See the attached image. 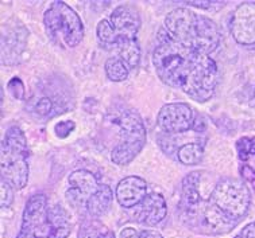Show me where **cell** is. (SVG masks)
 <instances>
[{
    "label": "cell",
    "mask_w": 255,
    "mask_h": 238,
    "mask_svg": "<svg viewBox=\"0 0 255 238\" xmlns=\"http://www.w3.org/2000/svg\"><path fill=\"white\" fill-rule=\"evenodd\" d=\"M158 46L153 53V65L159 79L176 87L196 102H207L218 85V65L209 55L200 54L173 39L165 28L158 34Z\"/></svg>",
    "instance_id": "6da1fadb"
},
{
    "label": "cell",
    "mask_w": 255,
    "mask_h": 238,
    "mask_svg": "<svg viewBox=\"0 0 255 238\" xmlns=\"http://www.w3.org/2000/svg\"><path fill=\"white\" fill-rule=\"evenodd\" d=\"M163 28L180 45L200 54L211 55L222 41L220 28L212 19L185 7L170 11Z\"/></svg>",
    "instance_id": "7a4b0ae2"
},
{
    "label": "cell",
    "mask_w": 255,
    "mask_h": 238,
    "mask_svg": "<svg viewBox=\"0 0 255 238\" xmlns=\"http://www.w3.org/2000/svg\"><path fill=\"white\" fill-rule=\"evenodd\" d=\"M1 180L15 190H22L28 182V147L22 129L14 125L5 131L1 143Z\"/></svg>",
    "instance_id": "3957f363"
},
{
    "label": "cell",
    "mask_w": 255,
    "mask_h": 238,
    "mask_svg": "<svg viewBox=\"0 0 255 238\" xmlns=\"http://www.w3.org/2000/svg\"><path fill=\"white\" fill-rule=\"evenodd\" d=\"M43 26L47 37L61 47L73 49L84 39L81 19L65 1H53L43 15Z\"/></svg>",
    "instance_id": "277c9868"
},
{
    "label": "cell",
    "mask_w": 255,
    "mask_h": 238,
    "mask_svg": "<svg viewBox=\"0 0 255 238\" xmlns=\"http://www.w3.org/2000/svg\"><path fill=\"white\" fill-rule=\"evenodd\" d=\"M208 199L230 220L239 224L250 209L251 192L242 179L227 176L215 184Z\"/></svg>",
    "instance_id": "5b68a950"
},
{
    "label": "cell",
    "mask_w": 255,
    "mask_h": 238,
    "mask_svg": "<svg viewBox=\"0 0 255 238\" xmlns=\"http://www.w3.org/2000/svg\"><path fill=\"white\" fill-rule=\"evenodd\" d=\"M122 142L114 147L111 160L118 165H127L139 155L146 144V128L142 117L135 110H127L119 120Z\"/></svg>",
    "instance_id": "8992f818"
},
{
    "label": "cell",
    "mask_w": 255,
    "mask_h": 238,
    "mask_svg": "<svg viewBox=\"0 0 255 238\" xmlns=\"http://www.w3.org/2000/svg\"><path fill=\"white\" fill-rule=\"evenodd\" d=\"M20 232L33 238H53L49 224V205L43 194H35L30 198L22 214Z\"/></svg>",
    "instance_id": "52a82bcc"
},
{
    "label": "cell",
    "mask_w": 255,
    "mask_h": 238,
    "mask_svg": "<svg viewBox=\"0 0 255 238\" xmlns=\"http://www.w3.org/2000/svg\"><path fill=\"white\" fill-rule=\"evenodd\" d=\"M157 124L167 135L185 133L196 127L195 110L185 102L165 104L158 112Z\"/></svg>",
    "instance_id": "ba28073f"
},
{
    "label": "cell",
    "mask_w": 255,
    "mask_h": 238,
    "mask_svg": "<svg viewBox=\"0 0 255 238\" xmlns=\"http://www.w3.org/2000/svg\"><path fill=\"white\" fill-rule=\"evenodd\" d=\"M28 31L16 18H9L1 28V64L16 65L20 62L26 46Z\"/></svg>",
    "instance_id": "9c48e42d"
},
{
    "label": "cell",
    "mask_w": 255,
    "mask_h": 238,
    "mask_svg": "<svg viewBox=\"0 0 255 238\" xmlns=\"http://www.w3.org/2000/svg\"><path fill=\"white\" fill-rule=\"evenodd\" d=\"M69 188L66 190L65 197L74 209H85L87 202L100 187L98 178L87 169H76L68 178Z\"/></svg>",
    "instance_id": "30bf717a"
},
{
    "label": "cell",
    "mask_w": 255,
    "mask_h": 238,
    "mask_svg": "<svg viewBox=\"0 0 255 238\" xmlns=\"http://www.w3.org/2000/svg\"><path fill=\"white\" fill-rule=\"evenodd\" d=\"M232 38L242 46H255V1H245L230 19Z\"/></svg>",
    "instance_id": "8fae6325"
},
{
    "label": "cell",
    "mask_w": 255,
    "mask_h": 238,
    "mask_svg": "<svg viewBox=\"0 0 255 238\" xmlns=\"http://www.w3.org/2000/svg\"><path fill=\"white\" fill-rule=\"evenodd\" d=\"M110 22L115 30L118 43L125 39H136L142 24L138 9L131 4L118 5L110 15Z\"/></svg>",
    "instance_id": "7c38bea8"
},
{
    "label": "cell",
    "mask_w": 255,
    "mask_h": 238,
    "mask_svg": "<svg viewBox=\"0 0 255 238\" xmlns=\"http://www.w3.org/2000/svg\"><path fill=\"white\" fill-rule=\"evenodd\" d=\"M167 205L165 198L158 192H150L132 211V218L138 224L157 226L166 218Z\"/></svg>",
    "instance_id": "4fadbf2b"
},
{
    "label": "cell",
    "mask_w": 255,
    "mask_h": 238,
    "mask_svg": "<svg viewBox=\"0 0 255 238\" xmlns=\"http://www.w3.org/2000/svg\"><path fill=\"white\" fill-rule=\"evenodd\" d=\"M118 203L125 209H135L147 197V183L143 178L131 175L122 179L115 191Z\"/></svg>",
    "instance_id": "5bb4252c"
},
{
    "label": "cell",
    "mask_w": 255,
    "mask_h": 238,
    "mask_svg": "<svg viewBox=\"0 0 255 238\" xmlns=\"http://www.w3.org/2000/svg\"><path fill=\"white\" fill-rule=\"evenodd\" d=\"M201 174L200 171H193L184 178L182 180V191H181V201H180V215L182 218H185L192 213H195L199 206L204 202V199L200 191V184H201Z\"/></svg>",
    "instance_id": "9a60e30c"
},
{
    "label": "cell",
    "mask_w": 255,
    "mask_h": 238,
    "mask_svg": "<svg viewBox=\"0 0 255 238\" xmlns=\"http://www.w3.org/2000/svg\"><path fill=\"white\" fill-rule=\"evenodd\" d=\"M114 201V192L107 184H100V187L87 202V213L92 218H100L106 214Z\"/></svg>",
    "instance_id": "2e32d148"
},
{
    "label": "cell",
    "mask_w": 255,
    "mask_h": 238,
    "mask_svg": "<svg viewBox=\"0 0 255 238\" xmlns=\"http://www.w3.org/2000/svg\"><path fill=\"white\" fill-rule=\"evenodd\" d=\"M49 224L53 238H68L72 232V220L69 213L60 203L49 207Z\"/></svg>",
    "instance_id": "e0dca14e"
},
{
    "label": "cell",
    "mask_w": 255,
    "mask_h": 238,
    "mask_svg": "<svg viewBox=\"0 0 255 238\" xmlns=\"http://www.w3.org/2000/svg\"><path fill=\"white\" fill-rule=\"evenodd\" d=\"M114 50L116 53V57H119L130 68V70L135 69L139 65L142 50H140V45L138 39H125V41H121L114 47Z\"/></svg>",
    "instance_id": "ac0fdd59"
},
{
    "label": "cell",
    "mask_w": 255,
    "mask_h": 238,
    "mask_svg": "<svg viewBox=\"0 0 255 238\" xmlns=\"http://www.w3.org/2000/svg\"><path fill=\"white\" fill-rule=\"evenodd\" d=\"M77 238H116L115 233L110 228L100 222L98 218L89 217L84 220L79 228Z\"/></svg>",
    "instance_id": "d6986e66"
},
{
    "label": "cell",
    "mask_w": 255,
    "mask_h": 238,
    "mask_svg": "<svg viewBox=\"0 0 255 238\" xmlns=\"http://www.w3.org/2000/svg\"><path fill=\"white\" fill-rule=\"evenodd\" d=\"M178 161L184 165H197L204 158V144L189 142L178 148L176 154Z\"/></svg>",
    "instance_id": "ffe728a7"
},
{
    "label": "cell",
    "mask_w": 255,
    "mask_h": 238,
    "mask_svg": "<svg viewBox=\"0 0 255 238\" xmlns=\"http://www.w3.org/2000/svg\"><path fill=\"white\" fill-rule=\"evenodd\" d=\"M104 70H106L107 78L112 82H123L128 78V74H130V68L116 55L106 61Z\"/></svg>",
    "instance_id": "44dd1931"
},
{
    "label": "cell",
    "mask_w": 255,
    "mask_h": 238,
    "mask_svg": "<svg viewBox=\"0 0 255 238\" xmlns=\"http://www.w3.org/2000/svg\"><path fill=\"white\" fill-rule=\"evenodd\" d=\"M96 35H98V42L100 46L104 49H110L114 50V47L118 43V38H116L115 30L112 27L110 19H102L98 24L96 28Z\"/></svg>",
    "instance_id": "7402d4cb"
},
{
    "label": "cell",
    "mask_w": 255,
    "mask_h": 238,
    "mask_svg": "<svg viewBox=\"0 0 255 238\" xmlns=\"http://www.w3.org/2000/svg\"><path fill=\"white\" fill-rule=\"evenodd\" d=\"M238 156L242 161H247L251 156L255 155V138L254 136H245L237 142Z\"/></svg>",
    "instance_id": "603a6c76"
},
{
    "label": "cell",
    "mask_w": 255,
    "mask_h": 238,
    "mask_svg": "<svg viewBox=\"0 0 255 238\" xmlns=\"http://www.w3.org/2000/svg\"><path fill=\"white\" fill-rule=\"evenodd\" d=\"M14 190L15 188L5 180H1V207L8 209L14 202Z\"/></svg>",
    "instance_id": "cb8c5ba5"
},
{
    "label": "cell",
    "mask_w": 255,
    "mask_h": 238,
    "mask_svg": "<svg viewBox=\"0 0 255 238\" xmlns=\"http://www.w3.org/2000/svg\"><path fill=\"white\" fill-rule=\"evenodd\" d=\"M7 87H8L9 93H11V96L15 97L16 100H22L24 96V85L23 82L19 79V78H12L11 81L8 82V85H7Z\"/></svg>",
    "instance_id": "d4e9b609"
},
{
    "label": "cell",
    "mask_w": 255,
    "mask_h": 238,
    "mask_svg": "<svg viewBox=\"0 0 255 238\" xmlns=\"http://www.w3.org/2000/svg\"><path fill=\"white\" fill-rule=\"evenodd\" d=\"M76 128V124L72 121V120H68V121H61L54 127V132L60 139H64L66 136H69V133Z\"/></svg>",
    "instance_id": "484cf974"
},
{
    "label": "cell",
    "mask_w": 255,
    "mask_h": 238,
    "mask_svg": "<svg viewBox=\"0 0 255 238\" xmlns=\"http://www.w3.org/2000/svg\"><path fill=\"white\" fill-rule=\"evenodd\" d=\"M185 4L201 9H219L226 4V1H185Z\"/></svg>",
    "instance_id": "4316f807"
},
{
    "label": "cell",
    "mask_w": 255,
    "mask_h": 238,
    "mask_svg": "<svg viewBox=\"0 0 255 238\" xmlns=\"http://www.w3.org/2000/svg\"><path fill=\"white\" fill-rule=\"evenodd\" d=\"M51 101L49 98H42L38 101V104L35 105V112L38 115H47L51 110Z\"/></svg>",
    "instance_id": "83f0119b"
},
{
    "label": "cell",
    "mask_w": 255,
    "mask_h": 238,
    "mask_svg": "<svg viewBox=\"0 0 255 238\" xmlns=\"http://www.w3.org/2000/svg\"><path fill=\"white\" fill-rule=\"evenodd\" d=\"M241 238H255V222H251L247 226L243 228V230L239 234Z\"/></svg>",
    "instance_id": "f1b7e54d"
},
{
    "label": "cell",
    "mask_w": 255,
    "mask_h": 238,
    "mask_svg": "<svg viewBox=\"0 0 255 238\" xmlns=\"http://www.w3.org/2000/svg\"><path fill=\"white\" fill-rule=\"evenodd\" d=\"M121 238H140V232L134 228H125L121 232Z\"/></svg>",
    "instance_id": "f546056e"
},
{
    "label": "cell",
    "mask_w": 255,
    "mask_h": 238,
    "mask_svg": "<svg viewBox=\"0 0 255 238\" xmlns=\"http://www.w3.org/2000/svg\"><path fill=\"white\" fill-rule=\"evenodd\" d=\"M140 238H163L155 230H140Z\"/></svg>",
    "instance_id": "4dcf8cb0"
},
{
    "label": "cell",
    "mask_w": 255,
    "mask_h": 238,
    "mask_svg": "<svg viewBox=\"0 0 255 238\" xmlns=\"http://www.w3.org/2000/svg\"><path fill=\"white\" fill-rule=\"evenodd\" d=\"M15 238H33V237H30V236H27V234L23 233V232H19V234Z\"/></svg>",
    "instance_id": "1f68e13d"
},
{
    "label": "cell",
    "mask_w": 255,
    "mask_h": 238,
    "mask_svg": "<svg viewBox=\"0 0 255 238\" xmlns=\"http://www.w3.org/2000/svg\"><path fill=\"white\" fill-rule=\"evenodd\" d=\"M235 238H241V237H239V236H238V237H235Z\"/></svg>",
    "instance_id": "d6a6232c"
},
{
    "label": "cell",
    "mask_w": 255,
    "mask_h": 238,
    "mask_svg": "<svg viewBox=\"0 0 255 238\" xmlns=\"http://www.w3.org/2000/svg\"><path fill=\"white\" fill-rule=\"evenodd\" d=\"M254 94H255V92H254Z\"/></svg>",
    "instance_id": "836d02e7"
}]
</instances>
